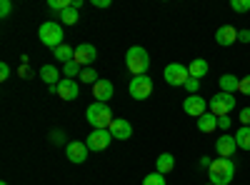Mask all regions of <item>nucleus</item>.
<instances>
[{"instance_id":"obj_35","label":"nucleus","mask_w":250,"mask_h":185,"mask_svg":"<svg viewBox=\"0 0 250 185\" xmlns=\"http://www.w3.org/2000/svg\"><path fill=\"white\" fill-rule=\"evenodd\" d=\"M238 120L243 123V125H250V108H243L240 115H238Z\"/></svg>"},{"instance_id":"obj_29","label":"nucleus","mask_w":250,"mask_h":185,"mask_svg":"<svg viewBox=\"0 0 250 185\" xmlns=\"http://www.w3.org/2000/svg\"><path fill=\"white\" fill-rule=\"evenodd\" d=\"M230 10H235V13H248V10H250V0H230Z\"/></svg>"},{"instance_id":"obj_12","label":"nucleus","mask_w":250,"mask_h":185,"mask_svg":"<svg viewBox=\"0 0 250 185\" xmlns=\"http://www.w3.org/2000/svg\"><path fill=\"white\" fill-rule=\"evenodd\" d=\"M110 140H115L113 135H110V130H93L90 135H88V150H105L108 145H110Z\"/></svg>"},{"instance_id":"obj_25","label":"nucleus","mask_w":250,"mask_h":185,"mask_svg":"<svg viewBox=\"0 0 250 185\" xmlns=\"http://www.w3.org/2000/svg\"><path fill=\"white\" fill-rule=\"evenodd\" d=\"M60 20H62V23H65V25H75L80 18H78V10H75V8L70 5V8H65V10L60 13Z\"/></svg>"},{"instance_id":"obj_41","label":"nucleus","mask_w":250,"mask_h":185,"mask_svg":"<svg viewBox=\"0 0 250 185\" xmlns=\"http://www.w3.org/2000/svg\"><path fill=\"white\" fill-rule=\"evenodd\" d=\"M0 185H8V183H0Z\"/></svg>"},{"instance_id":"obj_32","label":"nucleus","mask_w":250,"mask_h":185,"mask_svg":"<svg viewBox=\"0 0 250 185\" xmlns=\"http://www.w3.org/2000/svg\"><path fill=\"white\" fill-rule=\"evenodd\" d=\"M50 143H53V145H62V143H65V135H62L60 130H53L50 133Z\"/></svg>"},{"instance_id":"obj_6","label":"nucleus","mask_w":250,"mask_h":185,"mask_svg":"<svg viewBox=\"0 0 250 185\" xmlns=\"http://www.w3.org/2000/svg\"><path fill=\"white\" fill-rule=\"evenodd\" d=\"M163 78H165V83H168V85H173V88H183L188 80H190V73H188V65L170 63V65H165Z\"/></svg>"},{"instance_id":"obj_26","label":"nucleus","mask_w":250,"mask_h":185,"mask_svg":"<svg viewBox=\"0 0 250 185\" xmlns=\"http://www.w3.org/2000/svg\"><path fill=\"white\" fill-rule=\"evenodd\" d=\"M62 73H65V78H80V73H83V68L75 63V60H70V63H65V65H62Z\"/></svg>"},{"instance_id":"obj_31","label":"nucleus","mask_w":250,"mask_h":185,"mask_svg":"<svg viewBox=\"0 0 250 185\" xmlns=\"http://www.w3.org/2000/svg\"><path fill=\"white\" fill-rule=\"evenodd\" d=\"M238 93H243V95H250V75L240 78V85H238Z\"/></svg>"},{"instance_id":"obj_36","label":"nucleus","mask_w":250,"mask_h":185,"mask_svg":"<svg viewBox=\"0 0 250 185\" xmlns=\"http://www.w3.org/2000/svg\"><path fill=\"white\" fill-rule=\"evenodd\" d=\"M8 78H10V65L0 63V80H8Z\"/></svg>"},{"instance_id":"obj_8","label":"nucleus","mask_w":250,"mask_h":185,"mask_svg":"<svg viewBox=\"0 0 250 185\" xmlns=\"http://www.w3.org/2000/svg\"><path fill=\"white\" fill-rule=\"evenodd\" d=\"M95 60H98V50H95V45H90V43H80V45L75 48V63H78L80 68H90Z\"/></svg>"},{"instance_id":"obj_14","label":"nucleus","mask_w":250,"mask_h":185,"mask_svg":"<svg viewBox=\"0 0 250 185\" xmlns=\"http://www.w3.org/2000/svg\"><path fill=\"white\" fill-rule=\"evenodd\" d=\"M238 33H240V30H235L233 25H220V28L215 30V43H218L220 48H230L235 40H238Z\"/></svg>"},{"instance_id":"obj_20","label":"nucleus","mask_w":250,"mask_h":185,"mask_svg":"<svg viewBox=\"0 0 250 185\" xmlns=\"http://www.w3.org/2000/svg\"><path fill=\"white\" fill-rule=\"evenodd\" d=\"M218 83H220V93H233V95H235V90H238V85H240V78L225 73V75H220Z\"/></svg>"},{"instance_id":"obj_10","label":"nucleus","mask_w":250,"mask_h":185,"mask_svg":"<svg viewBox=\"0 0 250 185\" xmlns=\"http://www.w3.org/2000/svg\"><path fill=\"white\" fill-rule=\"evenodd\" d=\"M55 95L60 100H75L80 95V85H78V80L73 78H65V80H60V83L55 85Z\"/></svg>"},{"instance_id":"obj_23","label":"nucleus","mask_w":250,"mask_h":185,"mask_svg":"<svg viewBox=\"0 0 250 185\" xmlns=\"http://www.w3.org/2000/svg\"><path fill=\"white\" fill-rule=\"evenodd\" d=\"M235 143L240 150H250V125H240L235 130Z\"/></svg>"},{"instance_id":"obj_3","label":"nucleus","mask_w":250,"mask_h":185,"mask_svg":"<svg viewBox=\"0 0 250 185\" xmlns=\"http://www.w3.org/2000/svg\"><path fill=\"white\" fill-rule=\"evenodd\" d=\"M208 175H210L213 185H230V180L235 178V163L230 158H218V160H213Z\"/></svg>"},{"instance_id":"obj_27","label":"nucleus","mask_w":250,"mask_h":185,"mask_svg":"<svg viewBox=\"0 0 250 185\" xmlns=\"http://www.w3.org/2000/svg\"><path fill=\"white\" fill-rule=\"evenodd\" d=\"M143 185H165V178L160 173H150V175L143 178Z\"/></svg>"},{"instance_id":"obj_33","label":"nucleus","mask_w":250,"mask_h":185,"mask_svg":"<svg viewBox=\"0 0 250 185\" xmlns=\"http://www.w3.org/2000/svg\"><path fill=\"white\" fill-rule=\"evenodd\" d=\"M10 10H13V3L10 0H3V3H0V18H8Z\"/></svg>"},{"instance_id":"obj_39","label":"nucleus","mask_w":250,"mask_h":185,"mask_svg":"<svg viewBox=\"0 0 250 185\" xmlns=\"http://www.w3.org/2000/svg\"><path fill=\"white\" fill-rule=\"evenodd\" d=\"M200 165H203V168H208V170H210V165H213V160H210V158L205 155V158H200Z\"/></svg>"},{"instance_id":"obj_4","label":"nucleus","mask_w":250,"mask_h":185,"mask_svg":"<svg viewBox=\"0 0 250 185\" xmlns=\"http://www.w3.org/2000/svg\"><path fill=\"white\" fill-rule=\"evenodd\" d=\"M208 108L215 118H225L230 115V110L235 108V95L233 93H215L210 100H208Z\"/></svg>"},{"instance_id":"obj_1","label":"nucleus","mask_w":250,"mask_h":185,"mask_svg":"<svg viewBox=\"0 0 250 185\" xmlns=\"http://www.w3.org/2000/svg\"><path fill=\"white\" fill-rule=\"evenodd\" d=\"M125 68L133 73V78L148 75V68H150V55H148V50L140 48V45L128 48V53H125Z\"/></svg>"},{"instance_id":"obj_30","label":"nucleus","mask_w":250,"mask_h":185,"mask_svg":"<svg viewBox=\"0 0 250 185\" xmlns=\"http://www.w3.org/2000/svg\"><path fill=\"white\" fill-rule=\"evenodd\" d=\"M188 93H190V95H198V90H200V80H195V78H190V80H188V83L183 85Z\"/></svg>"},{"instance_id":"obj_19","label":"nucleus","mask_w":250,"mask_h":185,"mask_svg":"<svg viewBox=\"0 0 250 185\" xmlns=\"http://www.w3.org/2000/svg\"><path fill=\"white\" fill-rule=\"evenodd\" d=\"M170 170H175V158H173L170 153L158 155V160H155V173L165 175V173H170Z\"/></svg>"},{"instance_id":"obj_18","label":"nucleus","mask_w":250,"mask_h":185,"mask_svg":"<svg viewBox=\"0 0 250 185\" xmlns=\"http://www.w3.org/2000/svg\"><path fill=\"white\" fill-rule=\"evenodd\" d=\"M208 70H210V65H208V60H203V58L190 60V65H188V73H190V78H195V80L205 78V75H208Z\"/></svg>"},{"instance_id":"obj_17","label":"nucleus","mask_w":250,"mask_h":185,"mask_svg":"<svg viewBox=\"0 0 250 185\" xmlns=\"http://www.w3.org/2000/svg\"><path fill=\"white\" fill-rule=\"evenodd\" d=\"M195 125H198L200 133H215V130H218V118H215L213 113H205V115H200V118L195 120Z\"/></svg>"},{"instance_id":"obj_38","label":"nucleus","mask_w":250,"mask_h":185,"mask_svg":"<svg viewBox=\"0 0 250 185\" xmlns=\"http://www.w3.org/2000/svg\"><path fill=\"white\" fill-rule=\"evenodd\" d=\"M95 8H110V0H93Z\"/></svg>"},{"instance_id":"obj_34","label":"nucleus","mask_w":250,"mask_h":185,"mask_svg":"<svg viewBox=\"0 0 250 185\" xmlns=\"http://www.w3.org/2000/svg\"><path fill=\"white\" fill-rule=\"evenodd\" d=\"M233 125V120H230V115H225V118H218V128L220 130H228V128H230Z\"/></svg>"},{"instance_id":"obj_5","label":"nucleus","mask_w":250,"mask_h":185,"mask_svg":"<svg viewBox=\"0 0 250 185\" xmlns=\"http://www.w3.org/2000/svg\"><path fill=\"white\" fill-rule=\"evenodd\" d=\"M38 38L43 40V45H48L50 50H55L58 45H62V28H60V23H53V20L43 23V25H40V30H38Z\"/></svg>"},{"instance_id":"obj_9","label":"nucleus","mask_w":250,"mask_h":185,"mask_svg":"<svg viewBox=\"0 0 250 185\" xmlns=\"http://www.w3.org/2000/svg\"><path fill=\"white\" fill-rule=\"evenodd\" d=\"M183 110L190 115V118H200V115H205L208 113V100H203L200 95H188L185 100H183Z\"/></svg>"},{"instance_id":"obj_13","label":"nucleus","mask_w":250,"mask_h":185,"mask_svg":"<svg viewBox=\"0 0 250 185\" xmlns=\"http://www.w3.org/2000/svg\"><path fill=\"white\" fill-rule=\"evenodd\" d=\"M235 148H238L235 135L223 133V135L215 140V150H218V155H220V158H233V155H235Z\"/></svg>"},{"instance_id":"obj_22","label":"nucleus","mask_w":250,"mask_h":185,"mask_svg":"<svg viewBox=\"0 0 250 185\" xmlns=\"http://www.w3.org/2000/svg\"><path fill=\"white\" fill-rule=\"evenodd\" d=\"M53 55H55V60H60L62 65H65V63H70V60H75V50H73L70 45H65V43H62V45H58V48L53 50Z\"/></svg>"},{"instance_id":"obj_40","label":"nucleus","mask_w":250,"mask_h":185,"mask_svg":"<svg viewBox=\"0 0 250 185\" xmlns=\"http://www.w3.org/2000/svg\"><path fill=\"white\" fill-rule=\"evenodd\" d=\"M20 75H23V78H28V75H30V70H28V65H23V68H20Z\"/></svg>"},{"instance_id":"obj_2","label":"nucleus","mask_w":250,"mask_h":185,"mask_svg":"<svg viewBox=\"0 0 250 185\" xmlns=\"http://www.w3.org/2000/svg\"><path fill=\"white\" fill-rule=\"evenodd\" d=\"M85 118H88V123L93 125V130H108L110 123L115 120L108 103H93V105H88Z\"/></svg>"},{"instance_id":"obj_15","label":"nucleus","mask_w":250,"mask_h":185,"mask_svg":"<svg viewBox=\"0 0 250 185\" xmlns=\"http://www.w3.org/2000/svg\"><path fill=\"white\" fill-rule=\"evenodd\" d=\"M110 135L115 138V140H128L130 135H133V125L128 120H123V118H115L113 123H110Z\"/></svg>"},{"instance_id":"obj_24","label":"nucleus","mask_w":250,"mask_h":185,"mask_svg":"<svg viewBox=\"0 0 250 185\" xmlns=\"http://www.w3.org/2000/svg\"><path fill=\"white\" fill-rule=\"evenodd\" d=\"M78 80H80V83H85V85H90V88H93L100 78H98V73H95L93 68H83V73H80V78H78Z\"/></svg>"},{"instance_id":"obj_11","label":"nucleus","mask_w":250,"mask_h":185,"mask_svg":"<svg viewBox=\"0 0 250 185\" xmlns=\"http://www.w3.org/2000/svg\"><path fill=\"white\" fill-rule=\"evenodd\" d=\"M65 155H68L70 163L80 165V163L88 160V145H85V143H80V140H70L68 145H65Z\"/></svg>"},{"instance_id":"obj_28","label":"nucleus","mask_w":250,"mask_h":185,"mask_svg":"<svg viewBox=\"0 0 250 185\" xmlns=\"http://www.w3.org/2000/svg\"><path fill=\"white\" fill-rule=\"evenodd\" d=\"M70 5H73V0H50V3H48V8L50 10H58V13H62V10L70 8Z\"/></svg>"},{"instance_id":"obj_21","label":"nucleus","mask_w":250,"mask_h":185,"mask_svg":"<svg viewBox=\"0 0 250 185\" xmlns=\"http://www.w3.org/2000/svg\"><path fill=\"white\" fill-rule=\"evenodd\" d=\"M60 70L55 68V65H43V68H40V80H43V83H48V85H58L60 83Z\"/></svg>"},{"instance_id":"obj_42","label":"nucleus","mask_w":250,"mask_h":185,"mask_svg":"<svg viewBox=\"0 0 250 185\" xmlns=\"http://www.w3.org/2000/svg\"><path fill=\"white\" fill-rule=\"evenodd\" d=\"M205 185H213V183H205Z\"/></svg>"},{"instance_id":"obj_16","label":"nucleus","mask_w":250,"mask_h":185,"mask_svg":"<svg viewBox=\"0 0 250 185\" xmlns=\"http://www.w3.org/2000/svg\"><path fill=\"white\" fill-rule=\"evenodd\" d=\"M113 93H115V88H113L110 80H98V83L93 85V98H95V103H108V100L113 98Z\"/></svg>"},{"instance_id":"obj_7","label":"nucleus","mask_w":250,"mask_h":185,"mask_svg":"<svg viewBox=\"0 0 250 185\" xmlns=\"http://www.w3.org/2000/svg\"><path fill=\"white\" fill-rule=\"evenodd\" d=\"M130 95L135 100H145V98H150L153 95V78L150 75H138L130 80V85H128Z\"/></svg>"},{"instance_id":"obj_37","label":"nucleus","mask_w":250,"mask_h":185,"mask_svg":"<svg viewBox=\"0 0 250 185\" xmlns=\"http://www.w3.org/2000/svg\"><path fill=\"white\" fill-rule=\"evenodd\" d=\"M238 40H240V43H250V30H240L238 33Z\"/></svg>"}]
</instances>
